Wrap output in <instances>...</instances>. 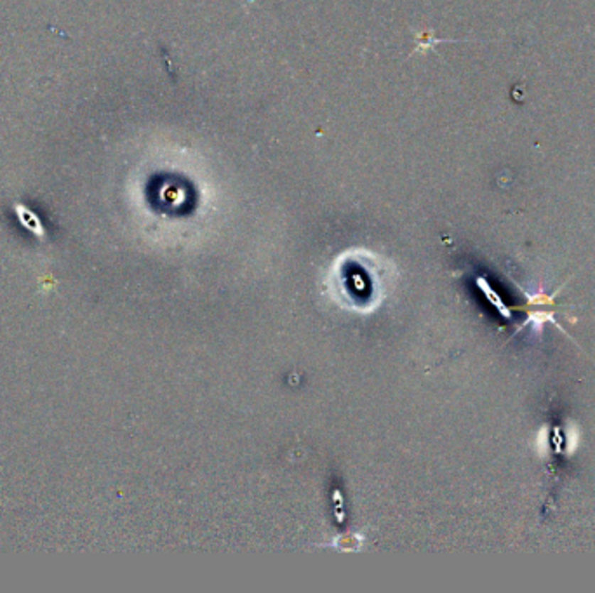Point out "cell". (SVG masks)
<instances>
[{
	"instance_id": "obj_1",
	"label": "cell",
	"mask_w": 595,
	"mask_h": 593,
	"mask_svg": "<svg viewBox=\"0 0 595 593\" xmlns=\"http://www.w3.org/2000/svg\"><path fill=\"white\" fill-rule=\"evenodd\" d=\"M479 284H481V289H482V291H484V294H488V296H489V299H491L493 305H495V306L498 308V311H501V315H503L505 319H510V310H508V308L505 306V303L501 301L500 298H498V296L495 294V291H493V289L489 287L488 284L484 282V280H479Z\"/></svg>"
}]
</instances>
